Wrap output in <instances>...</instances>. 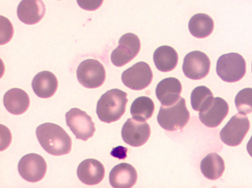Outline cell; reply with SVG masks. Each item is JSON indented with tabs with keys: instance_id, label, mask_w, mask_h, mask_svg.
Here are the masks:
<instances>
[{
	"instance_id": "obj_1",
	"label": "cell",
	"mask_w": 252,
	"mask_h": 188,
	"mask_svg": "<svg viewBox=\"0 0 252 188\" xmlns=\"http://www.w3.org/2000/svg\"><path fill=\"white\" fill-rule=\"evenodd\" d=\"M36 135L42 147L51 155L62 156L71 151V137L59 125L50 122L42 124L37 127Z\"/></svg>"
},
{
	"instance_id": "obj_2",
	"label": "cell",
	"mask_w": 252,
	"mask_h": 188,
	"mask_svg": "<svg viewBox=\"0 0 252 188\" xmlns=\"http://www.w3.org/2000/svg\"><path fill=\"white\" fill-rule=\"evenodd\" d=\"M127 93L118 88L102 94L98 100L96 113L99 120L110 123L119 120L124 114L128 101Z\"/></svg>"
},
{
	"instance_id": "obj_3",
	"label": "cell",
	"mask_w": 252,
	"mask_h": 188,
	"mask_svg": "<svg viewBox=\"0 0 252 188\" xmlns=\"http://www.w3.org/2000/svg\"><path fill=\"white\" fill-rule=\"evenodd\" d=\"M189 117L185 99L180 97L177 102L171 106H160L157 121L164 130L174 131L183 128L188 123Z\"/></svg>"
},
{
	"instance_id": "obj_4",
	"label": "cell",
	"mask_w": 252,
	"mask_h": 188,
	"mask_svg": "<svg viewBox=\"0 0 252 188\" xmlns=\"http://www.w3.org/2000/svg\"><path fill=\"white\" fill-rule=\"evenodd\" d=\"M216 72L219 77L225 82L238 81L246 74L245 60L241 55L236 53L222 54L218 59Z\"/></svg>"
},
{
	"instance_id": "obj_5",
	"label": "cell",
	"mask_w": 252,
	"mask_h": 188,
	"mask_svg": "<svg viewBox=\"0 0 252 188\" xmlns=\"http://www.w3.org/2000/svg\"><path fill=\"white\" fill-rule=\"evenodd\" d=\"M79 83L87 88H95L104 83L106 73L103 65L98 60L88 59L82 61L77 69Z\"/></svg>"
},
{
	"instance_id": "obj_6",
	"label": "cell",
	"mask_w": 252,
	"mask_h": 188,
	"mask_svg": "<svg viewBox=\"0 0 252 188\" xmlns=\"http://www.w3.org/2000/svg\"><path fill=\"white\" fill-rule=\"evenodd\" d=\"M65 116L66 125L77 139L87 141L94 135V124L86 112L74 107L67 112Z\"/></svg>"
},
{
	"instance_id": "obj_7",
	"label": "cell",
	"mask_w": 252,
	"mask_h": 188,
	"mask_svg": "<svg viewBox=\"0 0 252 188\" xmlns=\"http://www.w3.org/2000/svg\"><path fill=\"white\" fill-rule=\"evenodd\" d=\"M250 127V121L247 116L239 113L236 114L221 130L220 138L227 145L238 146L242 142Z\"/></svg>"
},
{
	"instance_id": "obj_8",
	"label": "cell",
	"mask_w": 252,
	"mask_h": 188,
	"mask_svg": "<svg viewBox=\"0 0 252 188\" xmlns=\"http://www.w3.org/2000/svg\"><path fill=\"white\" fill-rule=\"evenodd\" d=\"M141 47L138 37L127 33L120 38L118 46L111 54V60L117 67H122L132 60L138 54Z\"/></svg>"
},
{
	"instance_id": "obj_9",
	"label": "cell",
	"mask_w": 252,
	"mask_h": 188,
	"mask_svg": "<svg viewBox=\"0 0 252 188\" xmlns=\"http://www.w3.org/2000/svg\"><path fill=\"white\" fill-rule=\"evenodd\" d=\"M18 170L26 181L35 183L42 180L47 171V163L40 155L30 153L24 156L19 161Z\"/></svg>"
},
{
	"instance_id": "obj_10",
	"label": "cell",
	"mask_w": 252,
	"mask_h": 188,
	"mask_svg": "<svg viewBox=\"0 0 252 188\" xmlns=\"http://www.w3.org/2000/svg\"><path fill=\"white\" fill-rule=\"evenodd\" d=\"M122 81L125 85L134 90H142L148 87L153 79V73L148 63L138 62L124 71Z\"/></svg>"
},
{
	"instance_id": "obj_11",
	"label": "cell",
	"mask_w": 252,
	"mask_h": 188,
	"mask_svg": "<svg viewBox=\"0 0 252 188\" xmlns=\"http://www.w3.org/2000/svg\"><path fill=\"white\" fill-rule=\"evenodd\" d=\"M211 62L208 56L199 51L189 53L184 57L182 70L188 78L198 80L205 78L209 73Z\"/></svg>"
},
{
	"instance_id": "obj_12",
	"label": "cell",
	"mask_w": 252,
	"mask_h": 188,
	"mask_svg": "<svg viewBox=\"0 0 252 188\" xmlns=\"http://www.w3.org/2000/svg\"><path fill=\"white\" fill-rule=\"evenodd\" d=\"M121 134L125 143L133 147H139L148 141L151 129L145 121L128 118L123 126Z\"/></svg>"
},
{
	"instance_id": "obj_13",
	"label": "cell",
	"mask_w": 252,
	"mask_h": 188,
	"mask_svg": "<svg viewBox=\"0 0 252 188\" xmlns=\"http://www.w3.org/2000/svg\"><path fill=\"white\" fill-rule=\"evenodd\" d=\"M229 111V106L222 98L217 97L204 110L199 111V118L206 126L215 128L222 122Z\"/></svg>"
},
{
	"instance_id": "obj_14",
	"label": "cell",
	"mask_w": 252,
	"mask_h": 188,
	"mask_svg": "<svg viewBox=\"0 0 252 188\" xmlns=\"http://www.w3.org/2000/svg\"><path fill=\"white\" fill-rule=\"evenodd\" d=\"M77 175L83 183L87 185H95L98 184L104 178L105 169L99 161L94 159H87L79 164Z\"/></svg>"
},
{
	"instance_id": "obj_15",
	"label": "cell",
	"mask_w": 252,
	"mask_h": 188,
	"mask_svg": "<svg viewBox=\"0 0 252 188\" xmlns=\"http://www.w3.org/2000/svg\"><path fill=\"white\" fill-rule=\"evenodd\" d=\"M137 174L130 164L122 162L115 165L110 171L109 176L111 186L115 188H130L137 181Z\"/></svg>"
},
{
	"instance_id": "obj_16",
	"label": "cell",
	"mask_w": 252,
	"mask_h": 188,
	"mask_svg": "<svg viewBox=\"0 0 252 188\" xmlns=\"http://www.w3.org/2000/svg\"><path fill=\"white\" fill-rule=\"evenodd\" d=\"M45 11V5L42 0H22L18 5L17 14L23 23L34 25L42 19Z\"/></svg>"
},
{
	"instance_id": "obj_17",
	"label": "cell",
	"mask_w": 252,
	"mask_h": 188,
	"mask_svg": "<svg viewBox=\"0 0 252 188\" xmlns=\"http://www.w3.org/2000/svg\"><path fill=\"white\" fill-rule=\"evenodd\" d=\"M182 85L174 77L161 80L157 85L156 95L162 106H169L177 102L180 98Z\"/></svg>"
},
{
	"instance_id": "obj_18",
	"label": "cell",
	"mask_w": 252,
	"mask_h": 188,
	"mask_svg": "<svg viewBox=\"0 0 252 188\" xmlns=\"http://www.w3.org/2000/svg\"><path fill=\"white\" fill-rule=\"evenodd\" d=\"M32 86L33 92L38 97L47 99L51 97L56 92L58 81L53 73L43 71L34 77Z\"/></svg>"
},
{
	"instance_id": "obj_19",
	"label": "cell",
	"mask_w": 252,
	"mask_h": 188,
	"mask_svg": "<svg viewBox=\"0 0 252 188\" xmlns=\"http://www.w3.org/2000/svg\"><path fill=\"white\" fill-rule=\"evenodd\" d=\"M3 104L7 110L14 115L25 112L30 104V99L24 90L13 88L7 91L3 96Z\"/></svg>"
},
{
	"instance_id": "obj_20",
	"label": "cell",
	"mask_w": 252,
	"mask_h": 188,
	"mask_svg": "<svg viewBox=\"0 0 252 188\" xmlns=\"http://www.w3.org/2000/svg\"><path fill=\"white\" fill-rule=\"evenodd\" d=\"M153 60L156 68L163 72L173 70L177 66L178 55L172 47L164 45L158 48L154 52Z\"/></svg>"
},
{
	"instance_id": "obj_21",
	"label": "cell",
	"mask_w": 252,
	"mask_h": 188,
	"mask_svg": "<svg viewBox=\"0 0 252 188\" xmlns=\"http://www.w3.org/2000/svg\"><path fill=\"white\" fill-rule=\"evenodd\" d=\"M200 170L207 179L217 180L220 177L224 172V161L216 153H211L206 156L200 162Z\"/></svg>"
},
{
	"instance_id": "obj_22",
	"label": "cell",
	"mask_w": 252,
	"mask_h": 188,
	"mask_svg": "<svg viewBox=\"0 0 252 188\" xmlns=\"http://www.w3.org/2000/svg\"><path fill=\"white\" fill-rule=\"evenodd\" d=\"M189 29L191 34L198 38H204L213 32L214 24L211 17L204 13H197L190 19Z\"/></svg>"
},
{
	"instance_id": "obj_23",
	"label": "cell",
	"mask_w": 252,
	"mask_h": 188,
	"mask_svg": "<svg viewBox=\"0 0 252 188\" xmlns=\"http://www.w3.org/2000/svg\"><path fill=\"white\" fill-rule=\"evenodd\" d=\"M155 105L151 98L147 96H140L132 102L130 112L133 119L145 121L152 117Z\"/></svg>"
},
{
	"instance_id": "obj_24",
	"label": "cell",
	"mask_w": 252,
	"mask_h": 188,
	"mask_svg": "<svg viewBox=\"0 0 252 188\" xmlns=\"http://www.w3.org/2000/svg\"><path fill=\"white\" fill-rule=\"evenodd\" d=\"M213 94L210 89L204 85L193 89L190 95L192 108L198 111L206 109L214 100Z\"/></svg>"
},
{
	"instance_id": "obj_25",
	"label": "cell",
	"mask_w": 252,
	"mask_h": 188,
	"mask_svg": "<svg viewBox=\"0 0 252 188\" xmlns=\"http://www.w3.org/2000/svg\"><path fill=\"white\" fill-rule=\"evenodd\" d=\"M235 104L239 113L246 114L252 112V88L239 91L235 98Z\"/></svg>"
},
{
	"instance_id": "obj_26",
	"label": "cell",
	"mask_w": 252,
	"mask_h": 188,
	"mask_svg": "<svg viewBox=\"0 0 252 188\" xmlns=\"http://www.w3.org/2000/svg\"><path fill=\"white\" fill-rule=\"evenodd\" d=\"M78 5L87 11H94L100 7L103 0H76Z\"/></svg>"
},
{
	"instance_id": "obj_27",
	"label": "cell",
	"mask_w": 252,
	"mask_h": 188,
	"mask_svg": "<svg viewBox=\"0 0 252 188\" xmlns=\"http://www.w3.org/2000/svg\"><path fill=\"white\" fill-rule=\"evenodd\" d=\"M127 149L122 146H119L113 148L110 154L113 157L117 158L119 159H125L126 157Z\"/></svg>"
},
{
	"instance_id": "obj_28",
	"label": "cell",
	"mask_w": 252,
	"mask_h": 188,
	"mask_svg": "<svg viewBox=\"0 0 252 188\" xmlns=\"http://www.w3.org/2000/svg\"><path fill=\"white\" fill-rule=\"evenodd\" d=\"M247 150L249 155L252 157V135L247 143Z\"/></svg>"
},
{
	"instance_id": "obj_29",
	"label": "cell",
	"mask_w": 252,
	"mask_h": 188,
	"mask_svg": "<svg viewBox=\"0 0 252 188\" xmlns=\"http://www.w3.org/2000/svg\"></svg>"
}]
</instances>
